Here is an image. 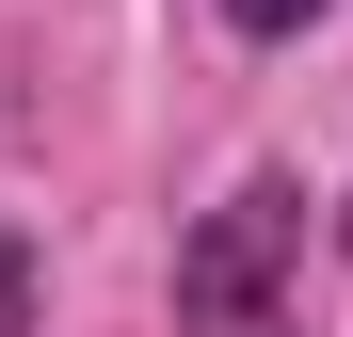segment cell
Returning <instances> with one entry per match:
<instances>
[{"label": "cell", "mask_w": 353, "mask_h": 337, "mask_svg": "<svg viewBox=\"0 0 353 337\" xmlns=\"http://www.w3.org/2000/svg\"><path fill=\"white\" fill-rule=\"evenodd\" d=\"M289 273H305V177L257 161L176 241V337H289Z\"/></svg>", "instance_id": "obj_1"}, {"label": "cell", "mask_w": 353, "mask_h": 337, "mask_svg": "<svg viewBox=\"0 0 353 337\" xmlns=\"http://www.w3.org/2000/svg\"><path fill=\"white\" fill-rule=\"evenodd\" d=\"M305 17H337V0H225V32H241V48H289Z\"/></svg>", "instance_id": "obj_2"}, {"label": "cell", "mask_w": 353, "mask_h": 337, "mask_svg": "<svg viewBox=\"0 0 353 337\" xmlns=\"http://www.w3.org/2000/svg\"><path fill=\"white\" fill-rule=\"evenodd\" d=\"M0 337H32V257L0 241Z\"/></svg>", "instance_id": "obj_3"}, {"label": "cell", "mask_w": 353, "mask_h": 337, "mask_svg": "<svg viewBox=\"0 0 353 337\" xmlns=\"http://www.w3.org/2000/svg\"><path fill=\"white\" fill-rule=\"evenodd\" d=\"M337 257H353V193H337Z\"/></svg>", "instance_id": "obj_4"}]
</instances>
